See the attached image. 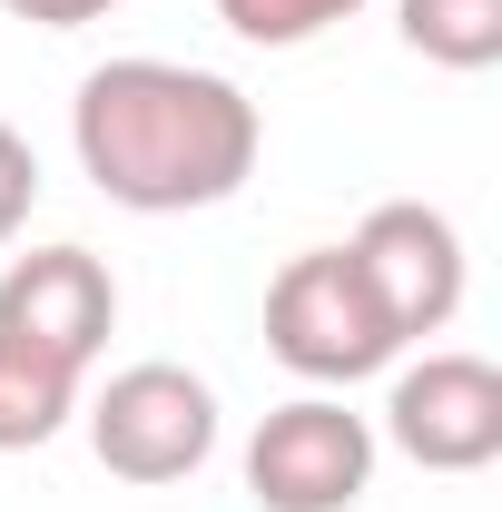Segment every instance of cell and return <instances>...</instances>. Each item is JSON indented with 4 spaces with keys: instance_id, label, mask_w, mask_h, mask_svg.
I'll list each match as a JSON object with an SVG mask.
<instances>
[{
    "instance_id": "6da1fadb",
    "label": "cell",
    "mask_w": 502,
    "mask_h": 512,
    "mask_svg": "<svg viewBox=\"0 0 502 512\" xmlns=\"http://www.w3.org/2000/svg\"><path fill=\"white\" fill-rule=\"evenodd\" d=\"M69 148L89 168V188L128 217H188L227 207L256 178L266 119L237 79L188 60H109L79 79L69 99Z\"/></svg>"
},
{
    "instance_id": "7a4b0ae2",
    "label": "cell",
    "mask_w": 502,
    "mask_h": 512,
    "mask_svg": "<svg viewBox=\"0 0 502 512\" xmlns=\"http://www.w3.org/2000/svg\"><path fill=\"white\" fill-rule=\"evenodd\" d=\"M266 355L306 384H365L404 355V335L384 325L375 286H365V266L345 247H306L266 286Z\"/></svg>"
},
{
    "instance_id": "3957f363",
    "label": "cell",
    "mask_w": 502,
    "mask_h": 512,
    "mask_svg": "<svg viewBox=\"0 0 502 512\" xmlns=\"http://www.w3.org/2000/svg\"><path fill=\"white\" fill-rule=\"evenodd\" d=\"M89 453L119 483H148V493L158 483H188L197 463L217 453V394H207V375L168 365V355L119 365L99 384V404H89Z\"/></svg>"
},
{
    "instance_id": "277c9868",
    "label": "cell",
    "mask_w": 502,
    "mask_h": 512,
    "mask_svg": "<svg viewBox=\"0 0 502 512\" xmlns=\"http://www.w3.org/2000/svg\"><path fill=\"white\" fill-rule=\"evenodd\" d=\"M375 483V424L335 394H296L247 434L256 512H355Z\"/></svg>"
},
{
    "instance_id": "5b68a950",
    "label": "cell",
    "mask_w": 502,
    "mask_h": 512,
    "mask_svg": "<svg viewBox=\"0 0 502 512\" xmlns=\"http://www.w3.org/2000/svg\"><path fill=\"white\" fill-rule=\"evenodd\" d=\"M345 256L365 266L384 325L404 345H424V335H443V325L463 316V276H473L463 266V227L443 207H424V197H384L375 217L345 237Z\"/></svg>"
},
{
    "instance_id": "8992f818",
    "label": "cell",
    "mask_w": 502,
    "mask_h": 512,
    "mask_svg": "<svg viewBox=\"0 0 502 512\" xmlns=\"http://www.w3.org/2000/svg\"><path fill=\"white\" fill-rule=\"evenodd\" d=\"M384 434L424 473H483L502 453V365L483 355H424L384 394Z\"/></svg>"
},
{
    "instance_id": "52a82bcc",
    "label": "cell",
    "mask_w": 502,
    "mask_h": 512,
    "mask_svg": "<svg viewBox=\"0 0 502 512\" xmlns=\"http://www.w3.org/2000/svg\"><path fill=\"white\" fill-rule=\"evenodd\" d=\"M109 325H119V276L89 247H30V256L0 266V335L10 345L89 375L99 345H109Z\"/></svg>"
},
{
    "instance_id": "ba28073f",
    "label": "cell",
    "mask_w": 502,
    "mask_h": 512,
    "mask_svg": "<svg viewBox=\"0 0 502 512\" xmlns=\"http://www.w3.org/2000/svg\"><path fill=\"white\" fill-rule=\"evenodd\" d=\"M69 414H79V375L0 335V453H40Z\"/></svg>"
},
{
    "instance_id": "9c48e42d",
    "label": "cell",
    "mask_w": 502,
    "mask_h": 512,
    "mask_svg": "<svg viewBox=\"0 0 502 512\" xmlns=\"http://www.w3.org/2000/svg\"><path fill=\"white\" fill-rule=\"evenodd\" d=\"M394 30L434 69H493L502 60V0H394Z\"/></svg>"
},
{
    "instance_id": "30bf717a",
    "label": "cell",
    "mask_w": 502,
    "mask_h": 512,
    "mask_svg": "<svg viewBox=\"0 0 502 512\" xmlns=\"http://www.w3.org/2000/svg\"><path fill=\"white\" fill-rule=\"evenodd\" d=\"M365 0H217V20L256 40V50H306L315 30H335V20H355Z\"/></svg>"
},
{
    "instance_id": "8fae6325",
    "label": "cell",
    "mask_w": 502,
    "mask_h": 512,
    "mask_svg": "<svg viewBox=\"0 0 502 512\" xmlns=\"http://www.w3.org/2000/svg\"><path fill=\"white\" fill-rule=\"evenodd\" d=\"M30 197H40V158H30V138L0 119V247L20 237V217H30Z\"/></svg>"
},
{
    "instance_id": "7c38bea8",
    "label": "cell",
    "mask_w": 502,
    "mask_h": 512,
    "mask_svg": "<svg viewBox=\"0 0 502 512\" xmlns=\"http://www.w3.org/2000/svg\"><path fill=\"white\" fill-rule=\"evenodd\" d=\"M10 20H30V30H89V20H109L119 0H0Z\"/></svg>"
}]
</instances>
